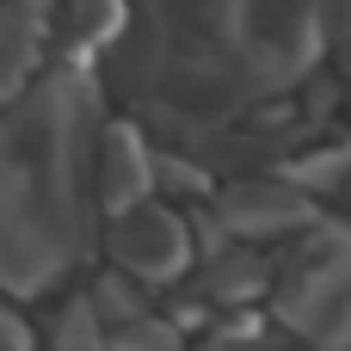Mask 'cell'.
I'll use <instances>...</instances> for the list:
<instances>
[{"label":"cell","mask_w":351,"mask_h":351,"mask_svg":"<svg viewBox=\"0 0 351 351\" xmlns=\"http://www.w3.org/2000/svg\"><path fill=\"white\" fill-rule=\"evenodd\" d=\"M216 216L234 241H278V234H308L321 216H315V197L296 191L284 173H253V179H234L216 191Z\"/></svg>","instance_id":"cell-6"},{"label":"cell","mask_w":351,"mask_h":351,"mask_svg":"<svg viewBox=\"0 0 351 351\" xmlns=\"http://www.w3.org/2000/svg\"><path fill=\"white\" fill-rule=\"evenodd\" d=\"M105 253H111V265H117L123 278H136V284H173V278L191 271L197 234H191V222H185L179 210H167V204L154 197V204H142V210L105 222Z\"/></svg>","instance_id":"cell-4"},{"label":"cell","mask_w":351,"mask_h":351,"mask_svg":"<svg viewBox=\"0 0 351 351\" xmlns=\"http://www.w3.org/2000/svg\"><path fill=\"white\" fill-rule=\"evenodd\" d=\"M197 284H204V296H210V302H222V308H241L247 296H259L265 284H278V271H271V265H265L253 247H241V241H234L228 253L204 259V278H197Z\"/></svg>","instance_id":"cell-8"},{"label":"cell","mask_w":351,"mask_h":351,"mask_svg":"<svg viewBox=\"0 0 351 351\" xmlns=\"http://www.w3.org/2000/svg\"><path fill=\"white\" fill-rule=\"evenodd\" d=\"M160 191V148L148 142V130L136 117H111L93 154V204L99 216H130L142 204H154Z\"/></svg>","instance_id":"cell-5"},{"label":"cell","mask_w":351,"mask_h":351,"mask_svg":"<svg viewBox=\"0 0 351 351\" xmlns=\"http://www.w3.org/2000/svg\"><path fill=\"white\" fill-rule=\"evenodd\" d=\"M105 136V74L56 62L6 105V290H49L86 247V167Z\"/></svg>","instance_id":"cell-2"},{"label":"cell","mask_w":351,"mask_h":351,"mask_svg":"<svg viewBox=\"0 0 351 351\" xmlns=\"http://www.w3.org/2000/svg\"><path fill=\"white\" fill-rule=\"evenodd\" d=\"M130 31H136V0H62L49 19L56 62H80V68H105Z\"/></svg>","instance_id":"cell-7"},{"label":"cell","mask_w":351,"mask_h":351,"mask_svg":"<svg viewBox=\"0 0 351 351\" xmlns=\"http://www.w3.org/2000/svg\"><path fill=\"white\" fill-rule=\"evenodd\" d=\"M327 43V0H136V31L99 74L160 136L216 148L315 74Z\"/></svg>","instance_id":"cell-1"},{"label":"cell","mask_w":351,"mask_h":351,"mask_svg":"<svg viewBox=\"0 0 351 351\" xmlns=\"http://www.w3.org/2000/svg\"><path fill=\"white\" fill-rule=\"evenodd\" d=\"M284 179L308 197H333L351 191V142H321V148H302L284 160Z\"/></svg>","instance_id":"cell-9"},{"label":"cell","mask_w":351,"mask_h":351,"mask_svg":"<svg viewBox=\"0 0 351 351\" xmlns=\"http://www.w3.org/2000/svg\"><path fill=\"white\" fill-rule=\"evenodd\" d=\"M56 6H62V0H6L0 12H31V19H56Z\"/></svg>","instance_id":"cell-10"},{"label":"cell","mask_w":351,"mask_h":351,"mask_svg":"<svg viewBox=\"0 0 351 351\" xmlns=\"http://www.w3.org/2000/svg\"><path fill=\"white\" fill-rule=\"evenodd\" d=\"M253 351H308V346H296V339H265V346H253Z\"/></svg>","instance_id":"cell-11"},{"label":"cell","mask_w":351,"mask_h":351,"mask_svg":"<svg viewBox=\"0 0 351 351\" xmlns=\"http://www.w3.org/2000/svg\"><path fill=\"white\" fill-rule=\"evenodd\" d=\"M278 315L308 346H351V222H315L278 265Z\"/></svg>","instance_id":"cell-3"}]
</instances>
